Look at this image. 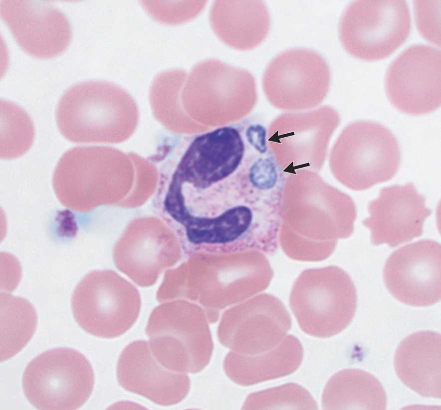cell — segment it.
Instances as JSON below:
<instances>
[{
  "instance_id": "obj_1",
  "label": "cell",
  "mask_w": 441,
  "mask_h": 410,
  "mask_svg": "<svg viewBox=\"0 0 441 410\" xmlns=\"http://www.w3.org/2000/svg\"><path fill=\"white\" fill-rule=\"evenodd\" d=\"M146 333L155 357L171 371L198 373L211 360L214 345L209 323L203 308L193 303H161L150 315Z\"/></svg>"
},
{
  "instance_id": "obj_2",
  "label": "cell",
  "mask_w": 441,
  "mask_h": 410,
  "mask_svg": "<svg viewBox=\"0 0 441 410\" xmlns=\"http://www.w3.org/2000/svg\"><path fill=\"white\" fill-rule=\"evenodd\" d=\"M137 114L134 99L124 89L109 82L90 80L63 93L56 121L61 134L71 142H113L117 137L118 121Z\"/></svg>"
},
{
  "instance_id": "obj_3",
  "label": "cell",
  "mask_w": 441,
  "mask_h": 410,
  "mask_svg": "<svg viewBox=\"0 0 441 410\" xmlns=\"http://www.w3.org/2000/svg\"><path fill=\"white\" fill-rule=\"evenodd\" d=\"M401 163L399 143L384 126L359 121L346 127L330 154L335 178L354 191H364L386 182L397 173Z\"/></svg>"
},
{
  "instance_id": "obj_4",
  "label": "cell",
  "mask_w": 441,
  "mask_h": 410,
  "mask_svg": "<svg viewBox=\"0 0 441 410\" xmlns=\"http://www.w3.org/2000/svg\"><path fill=\"white\" fill-rule=\"evenodd\" d=\"M73 315L87 333L118 337L137 320L141 300L137 288L112 270L92 271L75 288L71 299Z\"/></svg>"
},
{
  "instance_id": "obj_5",
  "label": "cell",
  "mask_w": 441,
  "mask_h": 410,
  "mask_svg": "<svg viewBox=\"0 0 441 410\" xmlns=\"http://www.w3.org/2000/svg\"><path fill=\"white\" fill-rule=\"evenodd\" d=\"M94 374L87 358L69 348L46 351L31 361L22 376L28 402L36 409L80 408L93 391Z\"/></svg>"
},
{
  "instance_id": "obj_6",
  "label": "cell",
  "mask_w": 441,
  "mask_h": 410,
  "mask_svg": "<svg viewBox=\"0 0 441 410\" xmlns=\"http://www.w3.org/2000/svg\"><path fill=\"white\" fill-rule=\"evenodd\" d=\"M411 16L405 0H356L339 26L341 42L352 56L374 61L392 54L408 39Z\"/></svg>"
},
{
  "instance_id": "obj_7",
  "label": "cell",
  "mask_w": 441,
  "mask_h": 410,
  "mask_svg": "<svg viewBox=\"0 0 441 410\" xmlns=\"http://www.w3.org/2000/svg\"><path fill=\"white\" fill-rule=\"evenodd\" d=\"M116 158L115 151L106 147L68 150L58 161L52 177L59 201L78 212L117 203Z\"/></svg>"
},
{
  "instance_id": "obj_8",
  "label": "cell",
  "mask_w": 441,
  "mask_h": 410,
  "mask_svg": "<svg viewBox=\"0 0 441 410\" xmlns=\"http://www.w3.org/2000/svg\"><path fill=\"white\" fill-rule=\"evenodd\" d=\"M257 98L255 81L249 71L215 59L194 65L181 94L186 110L198 116L243 115Z\"/></svg>"
},
{
  "instance_id": "obj_9",
  "label": "cell",
  "mask_w": 441,
  "mask_h": 410,
  "mask_svg": "<svg viewBox=\"0 0 441 410\" xmlns=\"http://www.w3.org/2000/svg\"><path fill=\"white\" fill-rule=\"evenodd\" d=\"M330 79L329 65L320 54L296 48L280 53L270 61L262 77V88L275 107L304 110L324 100Z\"/></svg>"
},
{
  "instance_id": "obj_10",
  "label": "cell",
  "mask_w": 441,
  "mask_h": 410,
  "mask_svg": "<svg viewBox=\"0 0 441 410\" xmlns=\"http://www.w3.org/2000/svg\"><path fill=\"white\" fill-rule=\"evenodd\" d=\"M182 248L169 226L155 216L132 219L115 243L116 267L142 287L155 284L164 270L180 257Z\"/></svg>"
},
{
  "instance_id": "obj_11",
  "label": "cell",
  "mask_w": 441,
  "mask_h": 410,
  "mask_svg": "<svg viewBox=\"0 0 441 410\" xmlns=\"http://www.w3.org/2000/svg\"><path fill=\"white\" fill-rule=\"evenodd\" d=\"M320 270V289L294 288L289 304L304 332L328 338L351 323L357 307V292L351 278L341 268L331 266Z\"/></svg>"
},
{
  "instance_id": "obj_12",
  "label": "cell",
  "mask_w": 441,
  "mask_h": 410,
  "mask_svg": "<svg viewBox=\"0 0 441 410\" xmlns=\"http://www.w3.org/2000/svg\"><path fill=\"white\" fill-rule=\"evenodd\" d=\"M291 326L290 315L281 302L265 295L224 312L217 336L221 344L233 353L252 356L277 347Z\"/></svg>"
},
{
  "instance_id": "obj_13",
  "label": "cell",
  "mask_w": 441,
  "mask_h": 410,
  "mask_svg": "<svg viewBox=\"0 0 441 410\" xmlns=\"http://www.w3.org/2000/svg\"><path fill=\"white\" fill-rule=\"evenodd\" d=\"M385 89L392 104L405 114L419 116L441 106V51L426 45L411 46L390 65Z\"/></svg>"
},
{
  "instance_id": "obj_14",
  "label": "cell",
  "mask_w": 441,
  "mask_h": 410,
  "mask_svg": "<svg viewBox=\"0 0 441 410\" xmlns=\"http://www.w3.org/2000/svg\"><path fill=\"white\" fill-rule=\"evenodd\" d=\"M441 246L431 239H422L395 250L386 261L384 283L400 302L426 307L441 298Z\"/></svg>"
},
{
  "instance_id": "obj_15",
  "label": "cell",
  "mask_w": 441,
  "mask_h": 410,
  "mask_svg": "<svg viewBox=\"0 0 441 410\" xmlns=\"http://www.w3.org/2000/svg\"><path fill=\"white\" fill-rule=\"evenodd\" d=\"M245 143L235 128L224 127L194 139L181 159L171 181L175 186L201 192L234 173L244 156Z\"/></svg>"
},
{
  "instance_id": "obj_16",
  "label": "cell",
  "mask_w": 441,
  "mask_h": 410,
  "mask_svg": "<svg viewBox=\"0 0 441 410\" xmlns=\"http://www.w3.org/2000/svg\"><path fill=\"white\" fill-rule=\"evenodd\" d=\"M0 16L18 45L32 57L49 59L57 56L71 40L68 20L48 2L1 0Z\"/></svg>"
},
{
  "instance_id": "obj_17",
  "label": "cell",
  "mask_w": 441,
  "mask_h": 410,
  "mask_svg": "<svg viewBox=\"0 0 441 410\" xmlns=\"http://www.w3.org/2000/svg\"><path fill=\"white\" fill-rule=\"evenodd\" d=\"M425 203L412 183L381 189L379 197L369 204L370 216L363 221L371 231L372 243L394 248L421 236L432 213Z\"/></svg>"
},
{
  "instance_id": "obj_18",
  "label": "cell",
  "mask_w": 441,
  "mask_h": 410,
  "mask_svg": "<svg viewBox=\"0 0 441 410\" xmlns=\"http://www.w3.org/2000/svg\"><path fill=\"white\" fill-rule=\"evenodd\" d=\"M116 374L123 389L163 406L182 401L191 386L187 373L164 366L145 340L134 341L124 349L117 362Z\"/></svg>"
},
{
  "instance_id": "obj_19",
  "label": "cell",
  "mask_w": 441,
  "mask_h": 410,
  "mask_svg": "<svg viewBox=\"0 0 441 410\" xmlns=\"http://www.w3.org/2000/svg\"><path fill=\"white\" fill-rule=\"evenodd\" d=\"M441 344L440 333L419 331L404 339L395 354L398 377L423 397L441 399Z\"/></svg>"
},
{
  "instance_id": "obj_20",
  "label": "cell",
  "mask_w": 441,
  "mask_h": 410,
  "mask_svg": "<svg viewBox=\"0 0 441 410\" xmlns=\"http://www.w3.org/2000/svg\"><path fill=\"white\" fill-rule=\"evenodd\" d=\"M210 22L222 42L239 50L259 45L270 26L268 9L261 0H215L210 9Z\"/></svg>"
},
{
  "instance_id": "obj_21",
  "label": "cell",
  "mask_w": 441,
  "mask_h": 410,
  "mask_svg": "<svg viewBox=\"0 0 441 410\" xmlns=\"http://www.w3.org/2000/svg\"><path fill=\"white\" fill-rule=\"evenodd\" d=\"M302 345L292 335H287L274 349L252 356L228 352L223 362L224 371L234 383L249 386L288 376L301 365Z\"/></svg>"
},
{
  "instance_id": "obj_22",
  "label": "cell",
  "mask_w": 441,
  "mask_h": 410,
  "mask_svg": "<svg viewBox=\"0 0 441 410\" xmlns=\"http://www.w3.org/2000/svg\"><path fill=\"white\" fill-rule=\"evenodd\" d=\"M324 410H383L387 396L379 381L363 370L348 369L328 381L322 398Z\"/></svg>"
},
{
  "instance_id": "obj_23",
  "label": "cell",
  "mask_w": 441,
  "mask_h": 410,
  "mask_svg": "<svg viewBox=\"0 0 441 410\" xmlns=\"http://www.w3.org/2000/svg\"><path fill=\"white\" fill-rule=\"evenodd\" d=\"M37 315L26 300L5 295L0 300V361L18 353L35 332Z\"/></svg>"
},
{
  "instance_id": "obj_24",
  "label": "cell",
  "mask_w": 441,
  "mask_h": 410,
  "mask_svg": "<svg viewBox=\"0 0 441 410\" xmlns=\"http://www.w3.org/2000/svg\"><path fill=\"white\" fill-rule=\"evenodd\" d=\"M0 157L17 158L31 147L34 137L32 122L20 107L7 101H0Z\"/></svg>"
},
{
  "instance_id": "obj_25",
  "label": "cell",
  "mask_w": 441,
  "mask_h": 410,
  "mask_svg": "<svg viewBox=\"0 0 441 410\" xmlns=\"http://www.w3.org/2000/svg\"><path fill=\"white\" fill-rule=\"evenodd\" d=\"M317 404L301 386L288 383L250 394L243 410H316Z\"/></svg>"
},
{
  "instance_id": "obj_26",
  "label": "cell",
  "mask_w": 441,
  "mask_h": 410,
  "mask_svg": "<svg viewBox=\"0 0 441 410\" xmlns=\"http://www.w3.org/2000/svg\"><path fill=\"white\" fill-rule=\"evenodd\" d=\"M248 183L257 195L269 198L281 197L284 178L281 168L274 157L262 155L255 159L247 172Z\"/></svg>"
},
{
  "instance_id": "obj_27",
  "label": "cell",
  "mask_w": 441,
  "mask_h": 410,
  "mask_svg": "<svg viewBox=\"0 0 441 410\" xmlns=\"http://www.w3.org/2000/svg\"><path fill=\"white\" fill-rule=\"evenodd\" d=\"M142 3L155 19L164 24L176 25L197 17L205 8L207 1H143Z\"/></svg>"
},
{
  "instance_id": "obj_28",
  "label": "cell",
  "mask_w": 441,
  "mask_h": 410,
  "mask_svg": "<svg viewBox=\"0 0 441 410\" xmlns=\"http://www.w3.org/2000/svg\"><path fill=\"white\" fill-rule=\"evenodd\" d=\"M266 129L260 124H253L247 127L245 136L248 143L260 155L266 154Z\"/></svg>"
}]
</instances>
